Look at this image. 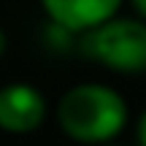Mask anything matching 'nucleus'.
<instances>
[{
	"instance_id": "1",
	"label": "nucleus",
	"mask_w": 146,
	"mask_h": 146,
	"mask_svg": "<svg viewBox=\"0 0 146 146\" xmlns=\"http://www.w3.org/2000/svg\"><path fill=\"white\" fill-rule=\"evenodd\" d=\"M57 119L65 135L84 143L116 138L127 125V106L119 92L103 84H78L68 89L57 106Z\"/></svg>"
},
{
	"instance_id": "2",
	"label": "nucleus",
	"mask_w": 146,
	"mask_h": 146,
	"mask_svg": "<svg viewBox=\"0 0 146 146\" xmlns=\"http://www.w3.org/2000/svg\"><path fill=\"white\" fill-rule=\"evenodd\" d=\"M81 52L111 70L141 73L146 70V25L111 16L103 25L87 30L81 38Z\"/></svg>"
},
{
	"instance_id": "3",
	"label": "nucleus",
	"mask_w": 146,
	"mask_h": 146,
	"mask_svg": "<svg viewBox=\"0 0 146 146\" xmlns=\"http://www.w3.org/2000/svg\"><path fill=\"white\" fill-rule=\"evenodd\" d=\"M46 119V100L30 84H8L0 89V130L33 133Z\"/></svg>"
},
{
	"instance_id": "4",
	"label": "nucleus",
	"mask_w": 146,
	"mask_h": 146,
	"mask_svg": "<svg viewBox=\"0 0 146 146\" xmlns=\"http://www.w3.org/2000/svg\"><path fill=\"white\" fill-rule=\"evenodd\" d=\"M54 25L65 30H92L116 14L122 0H41Z\"/></svg>"
},
{
	"instance_id": "5",
	"label": "nucleus",
	"mask_w": 146,
	"mask_h": 146,
	"mask_svg": "<svg viewBox=\"0 0 146 146\" xmlns=\"http://www.w3.org/2000/svg\"><path fill=\"white\" fill-rule=\"evenodd\" d=\"M138 141H141V143H146V111H143L141 122H138Z\"/></svg>"
},
{
	"instance_id": "6",
	"label": "nucleus",
	"mask_w": 146,
	"mask_h": 146,
	"mask_svg": "<svg viewBox=\"0 0 146 146\" xmlns=\"http://www.w3.org/2000/svg\"><path fill=\"white\" fill-rule=\"evenodd\" d=\"M133 5H135V11L146 19V0H133Z\"/></svg>"
},
{
	"instance_id": "7",
	"label": "nucleus",
	"mask_w": 146,
	"mask_h": 146,
	"mask_svg": "<svg viewBox=\"0 0 146 146\" xmlns=\"http://www.w3.org/2000/svg\"><path fill=\"white\" fill-rule=\"evenodd\" d=\"M3 52H5V35H3V30H0V57H3Z\"/></svg>"
}]
</instances>
